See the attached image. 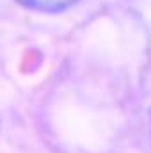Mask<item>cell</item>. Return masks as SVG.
I'll use <instances>...</instances> for the list:
<instances>
[{"label": "cell", "mask_w": 151, "mask_h": 153, "mask_svg": "<svg viewBox=\"0 0 151 153\" xmlns=\"http://www.w3.org/2000/svg\"><path fill=\"white\" fill-rule=\"evenodd\" d=\"M14 2L18 5L29 9V11L55 14V13H62V11L70 9L71 5H75L78 0H14Z\"/></svg>", "instance_id": "6da1fadb"}, {"label": "cell", "mask_w": 151, "mask_h": 153, "mask_svg": "<svg viewBox=\"0 0 151 153\" xmlns=\"http://www.w3.org/2000/svg\"><path fill=\"white\" fill-rule=\"evenodd\" d=\"M150 134H151V112H150Z\"/></svg>", "instance_id": "7a4b0ae2"}]
</instances>
